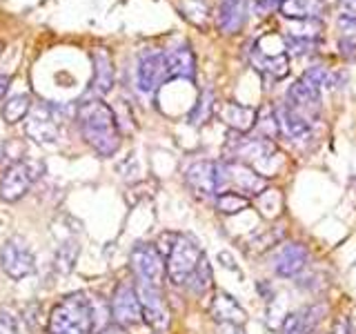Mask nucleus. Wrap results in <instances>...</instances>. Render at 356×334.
<instances>
[{"label": "nucleus", "mask_w": 356, "mask_h": 334, "mask_svg": "<svg viewBox=\"0 0 356 334\" xmlns=\"http://www.w3.org/2000/svg\"><path fill=\"white\" fill-rule=\"evenodd\" d=\"M78 125L85 141L100 156H114L120 148V127L116 111L103 100H85L78 107Z\"/></svg>", "instance_id": "1"}, {"label": "nucleus", "mask_w": 356, "mask_h": 334, "mask_svg": "<svg viewBox=\"0 0 356 334\" xmlns=\"http://www.w3.org/2000/svg\"><path fill=\"white\" fill-rule=\"evenodd\" d=\"M96 301L85 294H72L54 308L49 317V334H94Z\"/></svg>", "instance_id": "2"}, {"label": "nucleus", "mask_w": 356, "mask_h": 334, "mask_svg": "<svg viewBox=\"0 0 356 334\" xmlns=\"http://www.w3.org/2000/svg\"><path fill=\"white\" fill-rule=\"evenodd\" d=\"M216 185H218V194L238 192L250 198V196H261L265 192L267 178L245 163L220 161L216 163Z\"/></svg>", "instance_id": "3"}, {"label": "nucleus", "mask_w": 356, "mask_h": 334, "mask_svg": "<svg viewBox=\"0 0 356 334\" xmlns=\"http://www.w3.org/2000/svg\"><path fill=\"white\" fill-rule=\"evenodd\" d=\"M200 259H203V250L198 248V243L194 239L178 234L174 248L165 256V274L170 276L174 285H185L189 276L194 274Z\"/></svg>", "instance_id": "4"}, {"label": "nucleus", "mask_w": 356, "mask_h": 334, "mask_svg": "<svg viewBox=\"0 0 356 334\" xmlns=\"http://www.w3.org/2000/svg\"><path fill=\"white\" fill-rule=\"evenodd\" d=\"M222 156H225V161H236V163H245L252 167L276 156V145L267 138L245 136V134L234 132L227 138V143L222 145Z\"/></svg>", "instance_id": "5"}, {"label": "nucleus", "mask_w": 356, "mask_h": 334, "mask_svg": "<svg viewBox=\"0 0 356 334\" xmlns=\"http://www.w3.org/2000/svg\"><path fill=\"white\" fill-rule=\"evenodd\" d=\"M42 172H44V165L40 161L27 159V161L14 163L5 172V176L0 178V198L14 203V200H18L20 196H25L29 192V187L38 181Z\"/></svg>", "instance_id": "6"}, {"label": "nucleus", "mask_w": 356, "mask_h": 334, "mask_svg": "<svg viewBox=\"0 0 356 334\" xmlns=\"http://www.w3.org/2000/svg\"><path fill=\"white\" fill-rule=\"evenodd\" d=\"M131 270L140 283L161 285L165 276V259L156 245L138 243L131 250Z\"/></svg>", "instance_id": "7"}, {"label": "nucleus", "mask_w": 356, "mask_h": 334, "mask_svg": "<svg viewBox=\"0 0 356 334\" xmlns=\"http://www.w3.org/2000/svg\"><path fill=\"white\" fill-rule=\"evenodd\" d=\"M136 294L143 312V321L159 332L167 330V326H170V310H167V303L163 299L161 285L136 281Z\"/></svg>", "instance_id": "8"}, {"label": "nucleus", "mask_w": 356, "mask_h": 334, "mask_svg": "<svg viewBox=\"0 0 356 334\" xmlns=\"http://www.w3.org/2000/svg\"><path fill=\"white\" fill-rule=\"evenodd\" d=\"M0 267L11 278H25L33 272V252L25 239L11 237L0 248Z\"/></svg>", "instance_id": "9"}, {"label": "nucleus", "mask_w": 356, "mask_h": 334, "mask_svg": "<svg viewBox=\"0 0 356 334\" xmlns=\"http://www.w3.org/2000/svg\"><path fill=\"white\" fill-rule=\"evenodd\" d=\"M109 312H111V317H114V323H118L122 328L138 326L143 321V312H140V303H138L136 285L120 283L116 287L114 296H111Z\"/></svg>", "instance_id": "10"}, {"label": "nucleus", "mask_w": 356, "mask_h": 334, "mask_svg": "<svg viewBox=\"0 0 356 334\" xmlns=\"http://www.w3.org/2000/svg\"><path fill=\"white\" fill-rule=\"evenodd\" d=\"M136 81L138 89L143 94H154L156 89L167 81V70H165V51H143L138 58V70H136Z\"/></svg>", "instance_id": "11"}, {"label": "nucleus", "mask_w": 356, "mask_h": 334, "mask_svg": "<svg viewBox=\"0 0 356 334\" xmlns=\"http://www.w3.org/2000/svg\"><path fill=\"white\" fill-rule=\"evenodd\" d=\"M309 259V252L305 245L300 243H285L283 248H278L274 259H272V267L278 276H285V278H292L296 274H300L305 270Z\"/></svg>", "instance_id": "12"}, {"label": "nucleus", "mask_w": 356, "mask_h": 334, "mask_svg": "<svg viewBox=\"0 0 356 334\" xmlns=\"http://www.w3.org/2000/svg\"><path fill=\"white\" fill-rule=\"evenodd\" d=\"M285 105L296 111L298 116H303L305 120H316L321 114V94L309 89L307 85H303L300 81H296L292 87L287 89V98Z\"/></svg>", "instance_id": "13"}, {"label": "nucleus", "mask_w": 356, "mask_h": 334, "mask_svg": "<svg viewBox=\"0 0 356 334\" xmlns=\"http://www.w3.org/2000/svg\"><path fill=\"white\" fill-rule=\"evenodd\" d=\"M27 134L36 143H54L58 138V116H56L51 105L31 109L27 118Z\"/></svg>", "instance_id": "14"}, {"label": "nucleus", "mask_w": 356, "mask_h": 334, "mask_svg": "<svg viewBox=\"0 0 356 334\" xmlns=\"http://www.w3.org/2000/svg\"><path fill=\"white\" fill-rule=\"evenodd\" d=\"M187 185L203 198H216L218 185H216V161H198L187 167L185 172Z\"/></svg>", "instance_id": "15"}, {"label": "nucleus", "mask_w": 356, "mask_h": 334, "mask_svg": "<svg viewBox=\"0 0 356 334\" xmlns=\"http://www.w3.org/2000/svg\"><path fill=\"white\" fill-rule=\"evenodd\" d=\"M325 315H327V308L323 303L307 305L298 312H292V315H287L283 321V334H312V332H316L318 323L325 319Z\"/></svg>", "instance_id": "16"}, {"label": "nucleus", "mask_w": 356, "mask_h": 334, "mask_svg": "<svg viewBox=\"0 0 356 334\" xmlns=\"http://www.w3.org/2000/svg\"><path fill=\"white\" fill-rule=\"evenodd\" d=\"M248 18V0H218L216 27L220 33H238Z\"/></svg>", "instance_id": "17"}, {"label": "nucleus", "mask_w": 356, "mask_h": 334, "mask_svg": "<svg viewBox=\"0 0 356 334\" xmlns=\"http://www.w3.org/2000/svg\"><path fill=\"white\" fill-rule=\"evenodd\" d=\"M165 70L167 78H187L194 81L196 76V58L189 45H176L165 51Z\"/></svg>", "instance_id": "18"}, {"label": "nucleus", "mask_w": 356, "mask_h": 334, "mask_svg": "<svg viewBox=\"0 0 356 334\" xmlns=\"http://www.w3.org/2000/svg\"><path fill=\"white\" fill-rule=\"evenodd\" d=\"M256 114H259V109H254L250 105L232 103V100L229 103H222V107L218 109V118L225 122L232 132H238V134H248L254 129Z\"/></svg>", "instance_id": "19"}, {"label": "nucleus", "mask_w": 356, "mask_h": 334, "mask_svg": "<svg viewBox=\"0 0 356 334\" xmlns=\"http://www.w3.org/2000/svg\"><path fill=\"white\" fill-rule=\"evenodd\" d=\"M92 61H94V78L89 92L96 96H105L111 89V85H114V63H111L109 51L103 47H98L92 54Z\"/></svg>", "instance_id": "20"}, {"label": "nucleus", "mask_w": 356, "mask_h": 334, "mask_svg": "<svg viewBox=\"0 0 356 334\" xmlns=\"http://www.w3.org/2000/svg\"><path fill=\"white\" fill-rule=\"evenodd\" d=\"M325 9V0H281L278 5L285 20H318Z\"/></svg>", "instance_id": "21"}, {"label": "nucleus", "mask_w": 356, "mask_h": 334, "mask_svg": "<svg viewBox=\"0 0 356 334\" xmlns=\"http://www.w3.org/2000/svg\"><path fill=\"white\" fill-rule=\"evenodd\" d=\"M252 65L259 70L261 74L274 78V81H281L289 74V58L285 51L278 54H265L261 47H256L252 51Z\"/></svg>", "instance_id": "22"}, {"label": "nucleus", "mask_w": 356, "mask_h": 334, "mask_svg": "<svg viewBox=\"0 0 356 334\" xmlns=\"http://www.w3.org/2000/svg\"><path fill=\"white\" fill-rule=\"evenodd\" d=\"M211 317L216 319V323L243 326L245 319H248V312L243 310V305L234 296H229L227 292H218L211 301Z\"/></svg>", "instance_id": "23"}, {"label": "nucleus", "mask_w": 356, "mask_h": 334, "mask_svg": "<svg viewBox=\"0 0 356 334\" xmlns=\"http://www.w3.org/2000/svg\"><path fill=\"white\" fill-rule=\"evenodd\" d=\"M276 118H278V127H281V134H285L287 138H305L312 134V122L305 120L303 116H298L296 111L289 109L285 103L276 107Z\"/></svg>", "instance_id": "24"}, {"label": "nucleus", "mask_w": 356, "mask_h": 334, "mask_svg": "<svg viewBox=\"0 0 356 334\" xmlns=\"http://www.w3.org/2000/svg\"><path fill=\"white\" fill-rule=\"evenodd\" d=\"M256 136L259 138H267L272 141L278 138V134H281V127H278V118H276V109L265 105L263 109H259V114H256Z\"/></svg>", "instance_id": "25"}, {"label": "nucleus", "mask_w": 356, "mask_h": 334, "mask_svg": "<svg viewBox=\"0 0 356 334\" xmlns=\"http://www.w3.org/2000/svg\"><path fill=\"white\" fill-rule=\"evenodd\" d=\"M31 111V98L27 94H16L3 103V118L9 125H16Z\"/></svg>", "instance_id": "26"}, {"label": "nucleus", "mask_w": 356, "mask_h": 334, "mask_svg": "<svg viewBox=\"0 0 356 334\" xmlns=\"http://www.w3.org/2000/svg\"><path fill=\"white\" fill-rule=\"evenodd\" d=\"M287 38H300V40H316L321 38L323 25L321 20H287Z\"/></svg>", "instance_id": "27"}, {"label": "nucleus", "mask_w": 356, "mask_h": 334, "mask_svg": "<svg viewBox=\"0 0 356 334\" xmlns=\"http://www.w3.org/2000/svg\"><path fill=\"white\" fill-rule=\"evenodd\" d=\"M211 114H214V92H211V89H205V92L200 94V98L196 100L194 109L189 111V122L200 127L203 122L209 120Z\"/></svg>", "instance_id": "28"}, {"label": "nucleus", "mask_w": 356, "mask_h": 334, "mask_svg": "<svg viewBox=\"0 0 356 334\" xmlns=\"http://www.w3.org/2000/svg\"><path fill=\"white\" fill-rule=\"evenodd\" d=\"M250 207V198L243 196L238 192H222L216 196V209L220 212V214H238V212L248 209Z\"/></svg>", "instance_id": "29"}, {"label": "nucleus", "mask_w": 356, "mask_h": 334, "mask_svg": "<svg viewBox=\"0 0 356 334\" xmlns=\"http://www.w3.org/2000/svg\"><path fill=\"white\" fill-rule=\"evenodd\" d=\"M300 83L307 85L309 89H314V92L321 94L323 87H332L334 78H332V74L323 65H312L309 70H305V74L300 76Z\"/></svg>", "instance_id": "30"}, {"label": "nucleus", "mask_w": 356, "mask_h": 334, "mask_svg": "<svg viewBox=\"0 0 356 334\" xmlns=\"http://www.w3.org/2000/svg\"><path fill=\"white\" fill-rule=\"evenodd\" d=\"M185 285L192 287L196 294H203V292H207V289L211 287V267H209V261H207L205 254H203V259H200V263L196 265L194 274L189 276V281Z\"/></svg>", "instance_id": "31"}, {"label": "nucleus", "mask_w": 356, "mask_h": 334, "mask_svg": "<svg viewBox=\"0 0 356 334\" xmlns=\"http://www.w3.org/2000/svg\"><path fill=\"white\" fill-rule=\"evenodd\" d=\"M181 9L187 20H192L194 25H205V20L209 16V5L205 0H183Z\"/></svg>", "instance_id": "32"}, {"label": "nucleus", "mask_w": 356, "mask_h": 334, "mask_svg": "<svg viewBox=\"0 0 356 334\" xmlns=\"http://www.w3.org/2000/svg\"><path fill=\"white\" fill-rule=\"evenodd\" d=\"M76 256H78V243L74 241L63 243L58 252H56V267H58L63 274H67L72 270V265L76 263Z\"/></svg>", "instance_id": "33"}, {"label": "nucleus", "mask_w": 356, "mask_h": 334, "mask_svg": "<svg viewBox=\"0 0 356 334\" xmlns=\"http://www.w3.org/2000/svg\"><path fill=\"white\" fill-rule=\"evenodd\" d=\"M339 29L343 38H356V11H343L339 16Z\"/></svg>", "instance_id": "34"}, {"label": "nucleus", "mask_w": 356, "mask_h": 334, "mask_svg": "<svg viewBox=\"0 0 356 334\" xmlns=\"http://www.w3.org/2000/svg\"><path fill=\"white\" fill-rule=\"evenodd\" d=\"M287 47L296 56H305L316 47V40H300V38H287Z\"/></svg>", "instance_id": "35"}, {"label": "nucleus", "mask_w": 356, "mask_h": 334, "mask_svg": "<svg viewBox=\"0 0 356 334\" xmlns=\"http://www.w3.org/2000/svg\"><path fill=\"white\" fill-rule=\"evenodd\" d=\"M0 334H18L16 319L3 308H0Z\"/></svg>", "instance_id": "36"}, {"label": "nucleus", "mask_w": 356, "mask_h": 334, "mask_svg": "<svg viewBox=\"0 0 356 334\" xmlns=\"http://www.w3.org/2000/svg\"><path fill=\"white\" fill-rule=\"evenodd\" d=\"M341 54L345 58H356V38H341Z\"/></svg>", "instance_id": "37"}, {"label": "nucleus", "mask_w": 356, "mask_h": 334, "mask_svg": "<svg viewBox=\"0 0 356 334\" xmlns=\"http://www.w3.org/2000/svg\"><path fill=\"white\" fill-rule=\"evenodd\" d=\"M216 334H245L241 326H232V323H218Z\"/></svg>", "instance_id": "38"}, {"label": "nucleus", "mask_w": 356, "mask_h": 334, "mask_svg": "<svg viewBox=\"0 0 356 334\" xmlns=\"http://www.w3.org/2000/svg\"><path fill=\"white\" fill-rule=\"evenodd\" d=\"M94 334H127V330L122 328V326H118V323H107L105 328H100V330L94 332Z\"/></svg>", "instance_id": "39"}, {"label": "nucleus", "mask_w": 356, "mask_h": 334, "mask_svg": "<svg viewBox=\"0 0 356 334\" xmlns=\"http://www.w3.org/2000/svg\"><path fill=\"white\" fill-rule=\"evenodd\" d=\"M332 334H352L350 323L345 321V319H339V321H337V328H334V332H332Z\"/></svg>", "instance_id": "40"}, {"label": "nucleus", "mask_w": 356, "mask_h": 334, "mask_svg": "<svg viewBox=\"0 0 356 334\" xmlns=\"http://www.w3.org/2000/svg\"><path fill=\"white\" fill-rule=\"evenodd\" d=\"M7 87H9V76H0V98L5 96Z\"/></svg>", "instance_id": "41"}, {"label": "nucleus", "mask_w": 356, "mask_h": 334, "mask_svg": "<svg viewBox=\"0 0 356 334\" xmlns=\"http://www.w3.org/2000/svg\"><path fill=\"white\" fill-rule=\"evenodd\" d=\"M3 156H5V143L0 141V159H3Z\"/></svg>", "instance_id": "42"}, {"label": "nucleus", "mask_w": 356, "mask_h": 334, "mask_svg": "<svg viewBox=\"0 0 356 334\" xmlns=\"http://www.w3.org/2000/svg\"><path fill=\"white\" fill-rule=\"evenodd\" d=\"M0 51H3V45H0Z\"/></svg>", "instance_id": "43"}, {"label": "nucleus", "mask_w": 356, "mask_h": 334, "mask_svg": "<svg viewBox=\"0 0 356 334\" xmlns=\"http://www.w3.org/2000/svg\"><path fill=\"white\" fill-rule=\"evenodd\" d=\"M312 334H318V332H312Z\"/></svg>", "instance_id": "44"}]
</instances>
